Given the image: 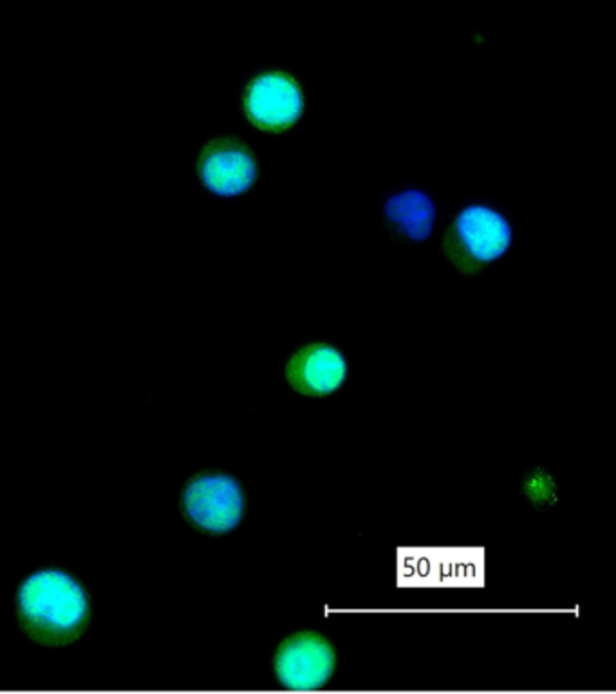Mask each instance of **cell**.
I'll list each match as a JSON object with an SVG mask.
<instances>
[{
  "instance_id": "obj_5",
  "label": "cell",
  "mask_w": 616,
  "mask_h": 694,
  "mask_svg": "<svg viewBox=\"0 0 616 694\" xmlns=\"http://www.w3.org/2000/svg\"><path fill=\"white\" fill-rule=\"evenodd\" d=\"M244 112L261 131L273 134L289 131L304 112L300 83L282 71L258 74L246 87Z\"/></svg>"
},
{
  "instance_id": "obj_8",
  "label": "cell",
  "mask_w": 616,
  "mask_h": 694,
  "mask_svg": "<svg viewBox=\"0 0 616 694\" xmlns=\"http://www.w3.org/2000/svg\"><path fill=\"white\" fill-rule=\"evenodd\" d=\"M436 204L421 188L393 190L382 206V221L387 233L403 244L425 243L434 232Z\"/></svg>"
},
{
  "instance_id": "obj_1",
  "label": "cell",
  "mask_w": 616,
  "mask_h": 694,
  "mask_svg": "<svg viewBox=\"0 0 616 694\" xmlns=\"http://www.w3.org/2000/svg\"><path fill=\"white\" fill-rule=\"evenodd\" d=\"M13 611L19 631L28 640L42 647H65L87 633L93 598L71 570L45 564L20 581Z\"/></svg>"
},
{
  "instance_id": "obj_3",
  "label": "cell",
  "mask_w": 616,
  "mask_h": 694,
  "mask_svg": "<svg viewBox=\"0 0 616 694\" xmlns=\"http://www.w3.org/2000/svg\"><path fill=\"white\" fill-rule=\"evenodd\" d=\"M512 224L490 204L463 206L443 235V253L448 263L466 277H474L508 252Z\"/></svg>"
},
{
  "instance_id": "obj_9",
  "label": "cell",
  "mask_w": 616,
  "mask_h": 694,
  "mask_svg": "<svg viewBox=\"0 0 616 694\" xmlns=\"http://www.w3.org/2000/svg\"><path fill=\"white\" fill-rule=\"evenodd\" d=\"M522 494L535 508L546 510L558 501V488L553 476L542 468L529 470L522 479Z\"/></svg>"
},
{
  "instance_id": "obj_6",
  "label": "cell",
  "mask_w": 616,
  "mask_h": 694,
  "mask_svg": "<svg viewBox=\"0 0 616 694\" xmlns=\"http://www.w3.org/2000/svg\"><path fill=\"white\" fill-rule=\"evenodd\" d=\"M203 185L223 197L244 194L257 180V160L244 141L233 136L212 140L197 161Z\"/></svg>"
},
{
  "instance_id": "obj_4",
  "label": "cell",
  "mask_w": 616,
  "mask_h": 694,
  "mask_svg": "<svg viewBox=\"0 0 616 694\" xmlns=\"http://www.w3.org/2000/svg\"><path fill=\"white\" fill-rule=\"evenodd\" d=\"M335 646L322 633L311 629L286 636L273 656L277 680L293 689L318 687L335 675Z\"/></svg>"
},
{
  "instance_id": "obj_2",
  "label": "cell",
  "mask_w": 616,
  "mask_h": 694,
  "mask_svg": "<svg viewBox=\"0 0 616 694\" xmlns=\"http://www.w3.org/2000/svg\"><path fill=\"white\" fill-rule=\"evenodd\" d=\"M179 514L203 535H228L243 523L248 501L237 477L219 468H201L186 477L179 490Z\"/></svg>"
},
{
  "instance_id": "obj_7",
  "label": "cell",
  "mask_w": 616,
  "mask_h": 694,
  "mask_svg": "<svg viewBox=\"0 0 616 694\" xmlns=\"http://www.w3.org/2000/svg\"><path fill=\"white\" fill-rule=\"evenodd\" d=\"M284 376L295 393L309 398L335 394L347 378V358L335 345L313 342L287 360Z\"/></svg>"
}]
</instances>
